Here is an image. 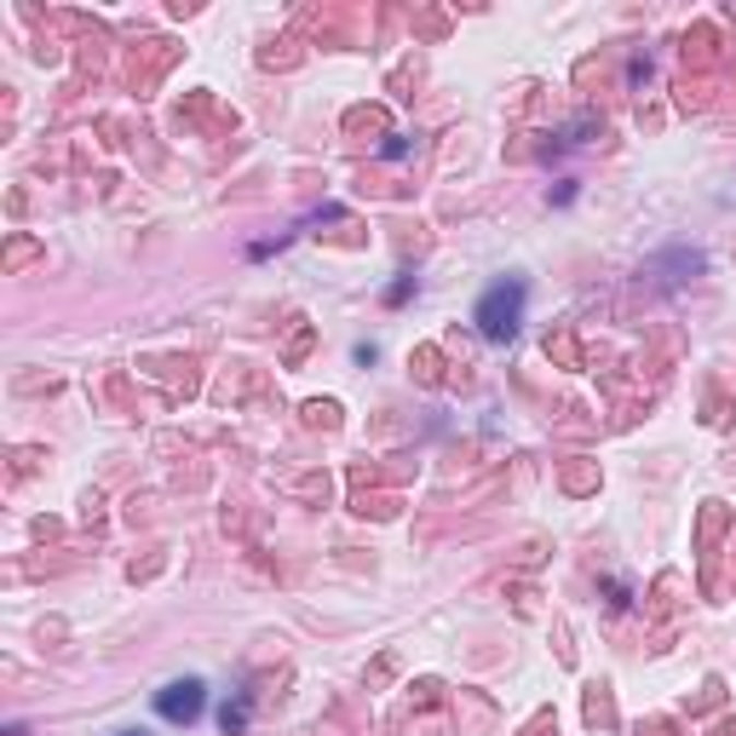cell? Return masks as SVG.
<instances>
[{"label": "cell", "instance_id": "6da1fadb", "mask_svg": "<svg viewBox=\"0 0 736 736\" xmlns=\"http://www.w3.org/2000/svg\"><path fill=\"white\" fill-rule=\"evenodd\" d=\"M524 305H529V282L524 277H506L495 288H483V300L472 311V323L489 346H512L518 340V328H524Z\"/></svg>", "mask_w": 736, "mask_h": 736}, {"label": "cell", "instance_id": "7a4b0ae2", "mask_svg": "<svg viewBox=\"0 0 736 736\" xmlns=\"http://www.w3.org/2000/svg\"><path fill=\"white\" fill-rule=\"evenodd\" d=\"M202 708H208V685L202 679H173V685L155 690V720H167V725H196Z\"/></svg>", "mask_w": 736, "mask_h": 736}, {"label": "cell", "instance_id": "3957f363", "mask_svg": "<svg viewBox=\"0 0 736 736\" xmlns=\"http://www.w3.org/2000/svg\"><path fill=\"white\" fill-rule=\"evenodd\" d=\"M248 713H254V702H248V690H242V697H231L225 708H219V725H225V736H236V731H248Z\"/></svg>", "mask_w": 736, "mask_h": 736}, {"label": "cell", "instance_id": "277c9868", "mask_svg": "<svg viewBox=\"0 0 736 736\" xmlns=\"http://www.w3.org/2000/svg\"><path fill=\"white\" fill-rule=\"evenodd\" d=\"M409 294H414V277H397V282L386 288V305H404Z\"/></svg>", "mask_w": 736, "mask_h": 736}, {"label": "cell", "instance_id": "5b68a950", "mask_svg": "<svg viewBox=\"0 0 736 736\" xmlns=\"http://www.w3.org/2000/svg\"><path fill=\"white\" fill-rule=\"evenodd\" d=\"M116 736H144V731H116Z\"/></svg>", "mask_w": 736, "mask_h": 736}]
</instances>
